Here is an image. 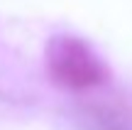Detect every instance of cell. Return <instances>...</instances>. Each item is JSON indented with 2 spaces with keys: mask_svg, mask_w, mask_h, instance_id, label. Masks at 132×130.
I'll list each match as a JSON object with an SVG mask.
<instances>
[{
  "mask_svg": "<svg viewBox=\"0 0 132 130\" xmlns=\"http://www.w3.org/2000/svg\"><path fill=\"white\" fill-rule=\"evenodd\" d=\"M44 69L56 86L86 91L108 81V66L86 39L73 34H54L44 44Z\"/></svg>",
  "mask_w": 132,
  "mask_h": 130,
  "instance_id": "6da1fadb",
  "label": "cell"
}]
</instances>
